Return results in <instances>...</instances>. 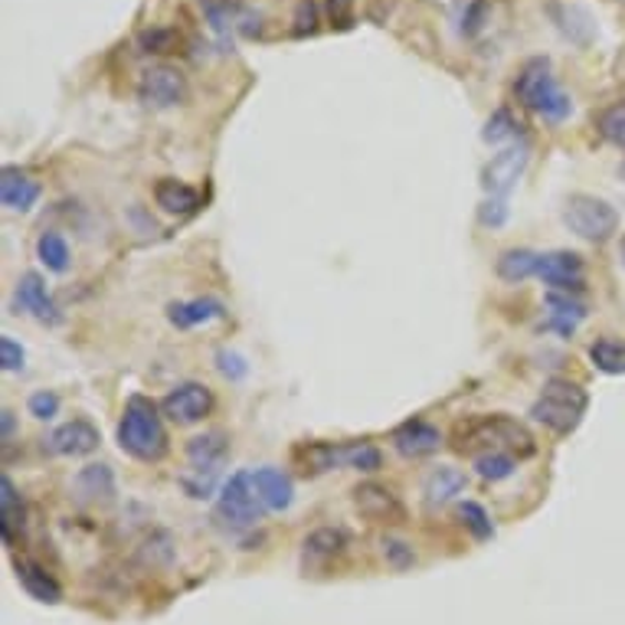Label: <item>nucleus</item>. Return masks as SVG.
Masks as SVG:
<instances>
[{
	"label": "nucleus",
	"mask_w": 625,
	"mask_h": 625,
	"mask_svg": "<svg viewBox=\"0 0 625 625\" xmlns=\"http://www.w3.org/2000/svg\"><path fill=\"white\" fill-rule=\"evenodd\" d=\"M138 93H141V103H148L151 108H174L187 99V79L174 66H151L141 76Z\"/></svg>",
	"instance_id": "f8f14e48"
},
{
	"label": "nucleus",
	"mask_w": 625,
	"mask_h": 625,
	"mask_svg": "<svg viewBox=\"0 0 625 625\" xmlns=\"http://www.w3.org/2000/svg\"><path fill=\"white\" fill-rule=\"evenodd\" d=\"M305 550V567H324L331 560H337L347 550V534L341 527H317L314 534L305 537L302 543Z\"/></svg>",
	"instance_id": "4be33fe9"
},
{
	"label": "nucleus",
	"mask_w": 625,
	"mask_h": 625,
	"mask_svg": "<svg viewBox=\"0 0 625 625\" xmlns=\"http://www.w3.org/2000/svg\"><path fill=\"white\" fill-rule=\"evenodd\" d=\"M384 557L394 563V567H410L417 557H413V550L403 543V540H384Z\"/></svg>",
	"instance_id": "79ce46f5"
},
{
	"label": "nucleus",
	"mask_w": 625,
	"mask_h": 625,
	"mask_svg": "<svg viewBox=\"0 0 625 625\" xmlns=\"http://www.w3.org/2000/svg\"><path fill=\"white\" fill-rule=\"evenodd\" d=\"M511 216V207L505 197H485L482 207H478V223L488 226V229H502Z\"/></svg>",
	"instance_id": "c9c22d12"
},
{
	"label": "nucleus",
	"mask_w": 625,
	"mask_h": 625,
	"mask_svg": "<svg viewBox=\"0 0 625 625\" xmlns=\"http://www.w3.org/2000/svg\"><path fill=\"white\" fill-rule=\"evenodd\" d=\"M527 161H530V144H527V141H521V144H508L505 151H498V154L485 164V171H482V187H485V194L508 201V194L518 187V181H521L524 171H527Z\"/></svg>",
	"instance_id": "0eeeda50"
},
{
	"label": "nucleus",
	"mask_w": 625,
	"mask_h": 625,
	"mask_svg": "<svg viewBox=\"0 0 625 625\" xmlns=\"http://www.w3.org/2000/svg\"><path fill=\"white\" fill-rule=\"evenodd\" d=\"M537 279L550 289V292H583L586 285V266L583 256L570 252V249H553V252H540L537 259Z\"/></svg>",
	"instance_id": "1a4fd4ad"
},
{
	"label": "nucleus",
	"mask_w": 625,
	"mask_h": 625,
	"mask_svg": "<svg viewBox=\"0 0 625 625\" xmlns=\"http://www.w3.org/2000/svg\"><path fill=\"white\" fill-rule=\"evenodd\" d=\"M26 410H30V417L33 419L50 422V419L60 413V397H56L53 390H36V394L26 400Z\"/></svg>",
	"instance_id": "e433bc0d"
},
{
	"label": "nucleus",
	"mask_w": 625,
	"mask_h": 625,
	"mask_svg": "<svg viewBox=\"0 0 625 625\" xmlns=\"http://www.w3.org/2000/svg\"><path fill=\"white\" fill-rule=\"evenodd\" d=\"M154 204L164 213H171V216H191V213L201 209L204 197H201L197 187H191V184H184L177 177H161L154 184Z\"/></svg>",
	"instance_id": "aec40b11"
},
{
	"label": "nucleus",
	"mask_w": 625,
	"mask_h": 625,
	"mask_svg": "<svg viewBox=\"0 0 625 625\" xmlns=\"http://www.w3.org/2000/svg\"><path fill=\"white\" fill-rule=\"evenodd\" d=\"M344 465L354 468V472H377L384 465V455L377 445L370 442H344Z\"/></svg>",
	"instance_id": "473e14b6"
},
{
	"label": "nucleus",
	"mask_w": 625,
	"mask_h": 625,
	"mask_svg": "<svg viewBox=\"0 0 625 625\" xmlns=\"http://www.w3.org/2000/svg\"><path fill=\"white\" fill-rule=\"evenodd\" d=\"M292 462L302 475H324V472H334V468H347L344 465V442H324V439H314V442H299L292 449Z\"/></svg>",
	"instance_id": "4468645a"
},
{
	"label": "nucleus",
	"mask_w": 625,
	"mask_h": 625,
	"mask_svg": "<svg viewBox=\"0 0 625 625\" xmlns=\"http://www.w3.org/2000/svg\"><path fill=\"white\" fill-rule=\"evenodd\" d=\"M521 138V121L508 111V108H498L488 121H485V131H482V141L485 144H505V141H518Z\"/></svg>",
	"instance_id": "c756f323"
},
{
	"label": "nucleus",
	"mask_w": 625,
	"mask_h": 625,
	"mask_svg": "<svg viewBox=\"0 0 625 625\" xmlns=\"http://www.w3.org/2000/svg\"><path fill=\"white\" fill-rule=\"evenodd\" d=\"M216 360H219V374L223 377H229V380H243L246 377V360L239 357V354H229V351H219L216 354Z\"/></svg>",
	"instance_id": "a19ab883"
},
{
	"label": "nucleus",
	"mask_w": 625,
	"mask_h": 625,
	"mask_svg": "<svg viewBox=\"0 0 625 625\" xmlns=\"http://www.w3.org/2000/svg\"><path fill=\"white\" fill-rule=\"evenodd\" d=\"M515 468H518V459L508 455V452H485V455L475 459V472L485 482H505V478L515 475Z\"/></svg>",
	"instance_id": "7c9ffc66"
},
{
	"label": "nucleus",
	"mask_w": 625,
	"mask_h": 625,
	"mask_svg": "<svg viewBox=\"0 0 625 625\" xmlns=\"http://www.w3.org/2000/svg\"><path fill=\"white\" fill-rule=\"evenodd\" d=\"M10 435H13V413L3 410V439H10Z\"/></svg>",
	"instance_id": "a18cd8bd"
},
{
	"label": "nucleus",
	"mask_w": 625,
	"mask_h": 625,
	"mask_svg": "<svg viewBox=\"0 0 625 625\" xmlns=\"http://www.w3.org/2000/svg\"><path fill=\"white\" fill-rule=\"evenodd\" d=\"M351 498H354V508L360 511V518H367V521L384 524V527H397L407 521V505L400 502V495L390 485L360 482L351 492Z\"/></svg>",
	"instance_id": "6e6552de"
},
{
	"label": "nucleus",
	"mask_w": 625,
	"mask_h": 625,
	"mask_svg": "<svg viewBox=\"0 0 625 625\" xmlns=\"http://www.w3.org/2000/svg\"><path fill=\"white\" fill-rule=\"evenodd\" d=\"M452 449L472 459L485 452H508L515 459H530L537 452V439L521 419L508 417V413H492V417L478 413V417H465L455 422Z\"/></svg>",
	"instance_id": "f257e3e1"
},
{
	"label": "nucleus",
	"mask_w": 625,
	"mask_h": 625,
	"mask_svg": "<svg viewBox=\"0 0 625 625\" xmlns=\"http://www.w3.org/2000/svg\"><path fill=\"white\" fill-rule=\"evenodd\" d=\"M547 312H550L547 327H553V331L570 337L576 331V324L586 317V305L573 292H550L547 295Z\"/></svg>",
	"instance_id": "b1692460"
},
{
	"label": "nucleus",
	"mask_w": 625,
	"mask_h": 625,
	"mask_svg": "<svg viewBox=\"0 0 625 625\" xmlns=\"http://www.w3.org/2000/svg\"><path fill=\"white\" fill-rule=\"evenodd\" d=\"M262 502L256 495V485H252V472H236L229 475L223 485H219V495H216V508H213V518L223 530L229 534H243L249 527L262 521Z\"/></svg>",
	"instance_id": "39448f33"
},
{
	"label": "nucleus",
	"mask_w": 625,
	"mask_h": 625,
	"mask_svg": "<svg viewBox=\"0 0 625 625\" xmlns=\"http://www.w3.org/2000/svg\"><path fill=\"white\" fill-rule=\"evenodd\" d=\"M623 262H625V239H623Z\"/></svg>",
	"instance_id": "de8ad7c7"
},
{
	"label": "nucleus",
	"mask_w": 625,
	"mask_h": 625,
	"mask_svg": "<svg viewBox=\"0 0 625 625\" xmlns=\"http://www.w3.org/2000/svg\"><path fill=\"white\" fill-rule=\"evenodd\" d=\"M26 527V505L17 492V485L10 482V475H0V534L3 543L13 547L23 537Z\"/></svg>",
	"instance_id": "412c9836"
},
{
	"label": "nucleus",
	"mask_w": 625,
	"mask_h": 625,
	"mask_svg": "<svg viewBox=\"0 0 625 625\" xmlns=\"http://www.w3.org/2000/svg\"><path fill=\"white\" fill-rule=\"evenodd\" d=\"M118 445H121V452H128L131 459L148 462V465H154L168 455L171 439H168V429L161 422L154 400L138 394L125 403V413L118 419Z\"/></svg>",
	"instance_id": "f03ea898"
},
{
	"label": "nucleus",
	"mask_w": 625,
	"mask_h": 625,
	"mask_svg": "<svg viewBox=\"0 0 625 625\" xmlns=\"http://www.w3.org/2000/svg\"><path fill=\"white\" fill-rule=\"evenodd\" d=\"M537 259H540V252H530V249H505L495 262V272L505 282H524V279L537 276Z\"/></svg>",
	"instance_id": "cd10ccee"
},
{
	"label": "nucleus",
	"mask_w": 625,
	"mask_h": 625,
	"mask_svg": "<svg viewBox=\"0 0 625 625\" xmlns=\"http://www.w3.org/2000/svg\"><path fill=\"white\" fill-rule=\"evenodd\" d=\"M229 455V439L223 432H204L197 439L187 442V462H191V472H201V475H219V465L226 462Z\"/></svg>",
	"instance_id": "a211bd4d"
},
{
	"label": "nucleus",
	"mask_w": 625,
	"mask_h": 625,
	"mask_svg": "<svg viewBox=\"0 0 625 625\" xmlns=\"http://www.w3.org/2000/svg\"><path fill=\"white\" fill-rule=\"evenodd\" d=\"M23 360H26L23 347H20L10 334H3V337H0V367H3L7 374H17V370H23Z\"/></svg>",
	"instance_id": "58836bf2"
},
{
	"label": "nucleus",
	"mask_w": 625,
	"mask_h": 625,
	"mask_svg": "<svg viewBox=\"0 0 625 625\" xmlns=\"http://www.w3.org/2000/svg\"><path fill=\"white\" fill-rule=\"evenodd\" d=\"M563 223L586 243H606L619 229V213L613 204L593 194H573L563 207Z\"/></svg>",
	"instance_id": "423d86ee"
},
{
	"label": "nucleus",
	"mask_w": 625,
	"mask_h": 625,
	"mask_svg": "<svg viewBox=\"0 0 625 625\" xmlns=\"http://www.w3.org/2000/svg\"><path fill=\"white\" fill-rule=\"evenodd\" d=\"M216 400H213V390L207 384H197V380H187V384H177L164 400H161V410L164 417L177 425H194V422H204L213 413Z\"/></svg>",
	"instance_id": "9d476101"
},
{
	"label": "nucleus",
	"mask_w": 625,
	"mask_h": 625,
	"mask_svg": "<svg viewBox=\"0 0 625 625\" xmlns=\"http://www.w3.org/2000/svg\"><path fill=\"white\" fill-rule=\"evenodd\" d=\"M459 518H462L465 530H468L475 540H492V537H495V524H492L488 511H485L478 502H462V505H459Z\"/></svg>",
	"instance_id": "72a5a7b5"
},
{
	"label": "nucleus",
	"mask_w": 625,
	"mask_h": 625,
	"mask_svg": "<svg viewBox=\"0 0 625 625\" xmlns=\"http://www.w3.org/2000/svg\"><path fill=\"white\" fill-rule=\"evenodd\" d=\"M590 360L600 374L623 377L625 374V341L619 337H596L590 344Z\"/></svg>",
	"instance_id": "bb28decb"
},
{
	"label": "nucleus",
	"mask_w": 625,
	"mask_h": 625,
	"mask_svg": "<svg viewBox=\"0 0 625 625\" xmlns=\"http://www.w3.org/2000/svg\"><path fill=\"white\" fill-rule=\"evenodd\" d=\"M390 442H394V449H397L403 459H429V455L439 452L442 432H439L432 422H425V419H407V422H400V425L394 429Z\"/></svg>",
	"instance_id": "ddd939ff"
},
{
	"label": "nucleus",
	"mask_w": 625,
	"mask_h": 625,
	"mask_svg": "<svg viewBox=\"0 0 625 625\" xmlns=\"http://www.w3.org/2000/svg\"><path fill=\"white\" fill-rule=\"evenodd\" d=\"M229 3H239V0H207V7H229Z\"/></svg>",
	"instance_id": "49530a36"
},
{
	"label": "nucleus",
	"mask_w": 625,
	"mask_h": 625,
	"mask_svg": "<svg viewBox=\"0 0 625 625\" xmlns=\"http://www.w3.org/2000/svg\"><path fill=\"white\" fill-rule=\"evenodd\" d=\"M13 570H17V580L26 590V596H33L36 603H46V606L63 603V586L56 583L53 573H46V567H40L33 560H17Z\"/></svg>",
	"instance_id": "6ab92c4d"
},
{
	"label": "nucleus",
	"mask_w": 625,
	"mask_h": 625,
	"mask_svg": "<svg viewBox=\"0 0 625 625\" xmlns=\"http://www.w3.org/2000/svg\"><path fill=\"white\" fill-rule=\"evenodd\" d=\"M317 30V3L314 0H299L295 7V36H312Z\"/></svg>",
	"instance_id": "ea45409f"
},
{
	"label": "nucleus",
	"mask_w": 625,
	"mask_h": 625,
	"mask_svg": "<svg viewBox=\"0 0 625 625\" xmlns=\"http://www.w3.org/2000/svg\"><path fill=\"white\" fill-rule=\"evenodd\" d=\"M177 43H181V36L174 30H148V33H141L144 53H171Z\"/></svg>",
	"instance_id": "4c0bfd02"
},
{
	"label": "nucleus",
	"mask_w": 625,
	"mask_h": 625,
	"mask_svg": "<svg viewBox=\"0 0 625 625\" xmlns=\"http://www.w3.org/2000/svg\"><path fill=\"white\" fill-rule=\"evenodd\" d=\"M252 485H256V495H259L266 511H289L292 502H295V482L282 468H272V465L256 468L252 472Z\"/></svg>",
	"instance_id": "dca6fc26"
},
{
	"label": "nucleus",
	"mask_w": 625,
	"mask_h": 625,
	"mask_svg": "<svg viewBox=\"0 0 625 625\" xmlns=\"http://www.w3.org/2000/svg\"><path fill=\"white\" fill-rule=\"evenodd\" d=\"M515 96H518V103L527 105L530 111H537L550 125H560L573 111L570 96L557 86L553 66L543 56L524 63V69L518 73V79H515Z\"/></svg>",
	"instance_id": "20e7f679"
},
{
	"label": "nucleus",
	"mask_w": 625,
	"mask_h": 625,
	"mask_svg": "<svg viewBox=\"0 0 625 625\" xmlns=\"http://www.w3.org/2000/svg\"><path fill=\"white\" fill-rule=\"evenodd\" d=\"M40 184L20 171V168H3L0 171V201L3 207L13 209V213H30V209L40 204Z\"/></svg>",
	"instance_id": "f3484780"
},
{
	"label": "nucleus",
	"mask_w": 625,
	"mask_h": 625,
	"mask_svg": "<svg viewBox=\"0 0 625 625\" xmlns=\"http://www.w3.org/2000/svg\"><path fill=\"white\" fill-rule=\"evenodd\" d=\"M596 131H600L613 148L625 151V103L606 105V108L596 115Z\"/></svg>",
	"instance_id": "2f4dec72"
},
{
	"label": "nucleus",
	"mask_w": 625,
	"mask_h": 625,
	"mask_svg": "<svg viewBox=\"0 0 625 625\" xmlns=\"http://www.w3.org/2000/svg\"><path fill=\"white\" fill-rule=\"evenodd\" d=\"M462 492H465V475L459 468H452V465H439L425 478V485H422V495H425L429 508H442V505H449Z\"/></svg>",
	"instance_id": "5701e85b"
},
{
	"label": "nucleus",
	"mask_w": 625,
	"mask_h": 625,
	"mask_svg": "<svg viewBox=\"0 0 625 625\" xmlns=\"http://www.w3.org/2000/svg\"><path fill=\"white\" fill-rule=\"evenodd\" d=\"M17 302H20L23 312L33 314L40 324H50V327L63 324V312L56 309L53 295L46 292V282H43L40 272H26V276H20V282H17Z\"/></svg>",
	"instance_id": "2eb2a0df"
},
{
	"label": "nucleus",
	"mask_w": 625,
	"mask_h": 625,
	"mask_svg": "<svg viewBox=\"0 0 625 625\" xmlns=\"http://www.w3.org/2000/svg\"><path fill=\"white\" fill-rule=\"evenodd\" d=\"M327 17H331L334 26L347 30L351 17H354V0H327Z\"/></svg>",
	"instance_id": "37998d69"
},
{
	"label": "nucleus",
	"mask_w": 625,
	"mask_h": 625,
	"mask_svg": "<svg viewBox=\"0 0 625 625\" xmlns=\"http://www.w3.org/2000/svg\"><path fill=\"white\" fill-rule=\"evenodd\" d=\"M99 442H103V435L89 419H69L50 432L46 452L60 455V459H83V455H93L99 449Z\"/></svg>",
	"instance_id": "9b49d317"
},
{
	"label": "nucleus",
	"mask_w": 625,
	"mask_h": 625,
	"mask_svg": "<svg viewBox=\"0 0 625 625\" xmlns=\"http://www.w3.org/2000/svg\"><path fill=\"white\" fill-rule=\"evenodd\" d=\"M482 10H485V0H468L465 7V17H462V33H475L482 26Z\"/></svg>",
	"instance_id": "c03bdc74"
},
{
	"label": "nucleus",
	"mask_w": 625,
	"mask_h": 625,
	"mask_svg": "<svg viewBox=\"0 0 625 625\" xmlns=\"http://www.w3.org/2000/svg\"><path fill=\"white\" fill-rule=\"evenodd\" d=\"M141 557L148 567H168L174 560V543L168 534H151V540L141 547Z\"/></svg>",
	"instance_id": "f704fd0d"
},
{
	"label": "nucleus",
	"mask_w": 625,
	"mask_h": 625,
	"mask_svg": "<svg viewBox=\"0 0 625 625\" xmlns=\"http://www.w3.org/2000/svg\"><path fill=\"white\" fill-rule=\"evenodd\" d=\"M586 407H590V397L580 384H573L567 377H553L543 384L540 397L530 403V419L540 422L543 429H550L553 435H570L580 429Z\"/></svg>",
	"instance_id": "7ed1b4c3"
},
{
	"label": "nucleus",
	"mask_w": 625,
	"mask_h": 625,
	"mask_svg": "<svg viewBox=\"0 0 625 625\" xmlns=\"http://www.w3.org/2000/svg\"><path fill=\"white\" fill-rule=\"evenodd\" d=\"M36 259L46 266V272L63 276L69 269V243L60 233H43L36 239Z\"/></svg>",
	"instance_id": "c85d7f7f"
},
{
	"label": "nucleus",
	"mask_w": 625,
	"mask_h": 625,
	"mask_svg": "<svg viewBox=\"0 0 625 625\" xmlns=\"http://www.w3.org/2000/svg\"><path fill=\"white\" fill-rule=\"evenodd\" d=\"M76 492L83 502H93V505H108L115 498V475L108 465H86L79 475H76Z\"/></svg>",
	"instance_id": "393cba45"
},
{
	"label": "nucleus",
	"mask_w": 625,
	"mask_h": 625,
	"mask_svg": "<svg viewBox=\"0 0 625 625\" xmlns=\"http://www.w3.org/2000/svg\"><path fill=\"white\" fill-rule=\"evenodd\" d=\"M223 305L216 302V299H194V302H174L171 309H168V317H171V324L174 327H181V331H191V327H197V324H207V321H216V317H223Z\"/></svg>",
	"instance_id": "a878e982"
}]
</instances>
